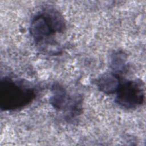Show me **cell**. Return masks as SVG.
Instances as JSON below:
<instances>
[{
	"label": "cell",
	"instance_id": "6da1fadb",
	"mask_svg": "<svg viewBox=\"0 0 146 146\" xmlns=\"http://www.w3.org/2000/svg\"><path fill=\"white\" fill-rule=\"evenodd\" d=\"M33 87L22 81L5 77L0 82V108L14 111L30 104L35 98Z\"/></svg>",
	"mask_w": 146,
	"mask_h": 146
},
{
	"label": "cell",
	"instance_id": "7a4b0ae2",
	"mask_svg": "<svg viewBox=\"0 0 146 146\" xmlns=\"http://www.w3.org/2000/svg\"><path fill=\"white\" fill-rule=\"evenodd\" d=\"M66 27L63 17L54 9L43 10L35 15L30 25V34L34 41L42 45L50 43L53 37Z\"/></svg>",
	"mask_w": 146,
	"mask_h": 146
},
{
	"label": "cell",
	"instance_id": "3957f363",
	"mask_svg": "<svg viewBox=\"0 0 146 146\" xmlns=\"http://www.w3.org/2000/svg\"><path fill=\"white\" fill-rule=\"evenodd\" d=\"M116 102L127 109L137 108L143 104L145 93L142 83L137 80H129L121 84L117 91Z\"/></svg>",
	"mask_w": 146,
	"mask_h": 146
},
{
	"label": "cell",
	"instance_id": "277c9868",
	"mask_svg": "<svg viewBox=\"0 0 146 146\" xmlns=\"http://www.w3.org/2000/svg\"><path fill=\"white\" fill-rule=\"evenodd\" d=\"M68 96L63 87L55 84L52 88V94L50 99V103L56 110H65L68 112V116L74 117L79 113L80 104L77 100H72Z\"/></svg>",
	"mask_w": 146,
	"mask_h": 146
},
{
	"label": "cell",
	"instance_id": "5b68a950",
	"mask_svg": "<svg viewBox=\"0 0 146 146\" xmlns=\"http://www.w3.org/2000/svg\"><path fill=\"white\" fill-rule=\"evenodd\" d=\"M120 85L118 76L114 73H106L101 75L96 82L98 89L107 94L116 92Z\"/></svg>",
	"mask_w": 146,
	"mask_h": 146
},
{
	"label": "cell",
	"instance_id": "8992f818",
	"mask_svg": "<svg viewBox=\"0 0 146 146\" xmlns=\"http://www.w3.org/2000/svg\"><path fill=\"white\" fill-rule=\"evenodd\" d=\"M111 60V64L115 71L121 72L125 68L126 56L123 52H117L115 53Z\"/></svg>",
	"mask_w": 146,
	"mask_h": 146
}]
</instances>
